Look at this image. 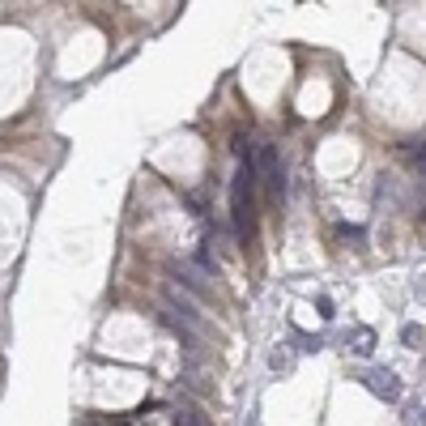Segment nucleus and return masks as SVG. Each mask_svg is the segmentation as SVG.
Returning <instances> with one entry per match:
<instances>
[{
  "mask_svg": "<svg viewBox=\"0 0 426 426\" xmlns=\"http://www.w3.org/2000/svg\"><path fill=\"white\" fill-rule=\"evenodd\" d=\"M405 158L418 166V175H426V141H410V145H405Z\"/></svg>",
  "mask_w": 426,
  "mask_h": 426,
  "instance_id": "obj_5",
  "label": "nucleus"
},
{
  "mask_svg": "<svg viewBox=\"0 0 426 426\" xmlns=\"http://www.w3.org/2000/svg\"><path fill=\"white\" fill-rule=\"evenodd\" d=\"M294 341H299V346H307V354L324 346V341H320V337H311V333H294Z\"/></svg>",
  "mask_w": 426,
  "mask_h": 426,
  "instance_id": "obj_7",
  "label": "nucleus"
},
{
  "mask_svg": "<svg viewBox=\"0 0 426 426\" xmlns=\"http://www.w3.org/2000/svg\"><path fill=\"white\" fill-rule=\"evenodd\" d=\"M341 235H346V239H354V243H363V230H358V226H341Z\"/></svg>",
  "mask_w": 426,
  "mask_h": 426,
  "instance_id": "obj_8",
  "label": "nucleus"
},
{
  "mask_svg": "<svg viewBox=\"0 0 426 426\" xmlns=\"http://www.w3.org/2000/svg\"><path fill=\"white\" fill-rule=\"evenodd\" d=\"M363 384L371 388V397H380V401H388V405L401 401V376H397L393 367H376V371H367Z\"/></svg>",
  "mask_w": 426,
  "mask_h": 426,
  "instance_id": "obj_3",
  "label": "nucleus"
},
{
  "mask_svg": "<svg viewBox=\"0 0 426 426\" xmlns=\"http://www.w3.org/2000/svg\"><path fill=\"white\" fill-rule=\"evenodd\" d=\"M401 341H405V346H418V341H422V329H418V324H405V329H401Z\"/></svg>",
  "mask_w": 426,
  "mask_h": 426,
  "instance_id": "obj_6",
  "label": "nucleus"
},
{
  "mask_svg": "<svg viewBox=\"0 0 426 426\" xmlns=\"http://www.w3.org/2000/svg\"><path fill=\"white\" fill-rule=\"evenodd\" d=\"M175 426H201V422H196L192 414H179V418H175Z\"/></svg>",
  "mask_w": 426,
  "mask_h": 426,
  "instance_id": "obj_9",
  "label": "nucleus"
},
{
  "mask_svg": "<svg viewBox=\"0 0 426 426\" xmlns=\"http://www.w3.org/2000/svg\"><path fill=\"white\" fill-rule=\"evenodd\" d=\"M376 350V333L371 329H354L350 333V354H371Z\"/></svg>",
  "mask_w": 426,
  "mask_h": 426,
  "instance_id": "obj_4",
  "label": "nucleus"
},
{
  "mask_svg": "<svg viewBox=\"0 0 426 426\" xmlns=\"http://www.w3.org/2000/svg\"><path fill=\"white\" fill-rule=\"evenodd\" d=\"M256 179L269 188L273 201H282V192H286V175H282V158H277L273 145H260V149H256Z\"/></svg>",
  "mask_w": 426,
  "mask_h": 426,
  "instance_id": "obj_2",
  "label": "nucleus"
},
{
  "mask_svg": "<svg viewBox=\"0 0 426 426\" xmlns=\"http://www.w3.org/2000/svg\"><path fill=\"white\" fill-rule=\"evenodd\" d=\"M422 426H426V418H422Z\"/></svg>",
  "mask_w": 426,
  "mask_h": 426,
  "instance_id": "obj_10",
  "label": "nucleus"
},
{
  "mask_svg": "<svg viewBox=\"0 0 426 426\" xmlns=\"http://www.w3.org/2000/svg\"><path fill=\"white\" fill-rule=\"evenodd\" d=\"M252 188H256V162H239L235 188H230V218L243 243L252 239Z\"/></svg>",
  "mask_w": 426,
  "mask_h": 426,
  "instance_id": "obj_1",
  "label": "nucleus"
}]
</instances>
